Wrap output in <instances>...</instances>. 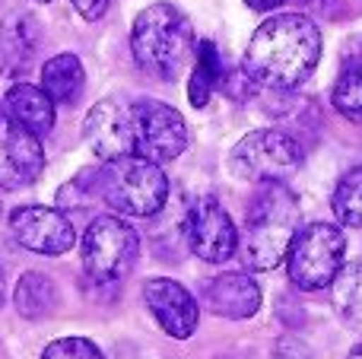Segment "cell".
<instances>
[{
  "label": "cell",
  "instance_id": "21",
  "mask_svg": "<svg viewBox=\"0 0 362 359\" xmlns=\"http://www.w3.org/2000/svg\"><path fill=\"white\" fill-rule=\"evenodd\" d=\"M331 207H334V216H337L344 226L362 229V165L350 169L337 182L334 197H331Z\"/></svg>",
  "mask_w": 362,
  "mask_h": 359
},
{
  "label": "cell",
  "instance_id": "13",
  "mask_svg": "<svg viewBox=\"0 0 362 359\" xmlns=\"http://www.w3.org/2000/svg\"><path fill=\"white\" fill-rule=\"evenodd\" d=\"M144 302L150 309L153 322L165 331L175 341H187V337L197 331V299L178 283V280L169 277H153L144 283Z\"/></svg>",
  "mask_w": 362,
  "mask_h": 359
},
{
  "label": "cell",
  "instance_id": "9",
  "mask_svg": "<svg viewBox=\"0 0 362 359\" xmlns=\"http://www.w3.org/2000/svg\"><path fill=\"white\" fill-rule=\"evenodd\" d=\"M10 229L13 239L23 248L35 254H48V258H57L76 245L74 220L61 207H42V204L16 207L10 213Z\"/></svg>",
  "mask_w": 362,
  "mask_h": 359
},
{
  "label": "cell",
  "instance_id": "22",
  "mask_svg": "<svg viewBox=\"0 0 362 359\" xmlns=\"http://www.w3.org/2000/svg\"><path fill=\"white\" fill-rule=\"evenodd\" d=\"M331 102L344 118L362 124V67H346L334 83Z\"/></svg>",
  "mask_w": 362,
  "mask_h": 359
},
{
  "label": "cell",
  "instance_id": "5",
  "mask_svg": "<svg viewBox=\"0 0 362 359\" xmlns=\"http://www.w3.org/2000/svg\"><path fill=\"white\" fill-rule=\"evenodd\" d=\"M346 235L334 223H308L299 229L286 254L289 280L299 290H325L344 271Z\"/></svg>",
  "mask_w": 362,
  "mask_h": 359
},
{
  "label": "cell",
  "instance_id": "20",
  "mask_svg": "<svg viewBox=\"0 0 362 359\" xmlns=\"http://www.w3.org/2000/svg\"><path fill=\"white\" fill-rule=\"evenodd\" d=\"M331 299L340 322L353 331H362V258L344 264V271L331 283Z\"/></svg>",
  "mask_w": 362,
  "mask_h": 359
},
{
  "label": "cell",
  "instance_id": "19",
  "mask_svg": "<svg viewBox=\"0 0 362 359\" xmlns=\"http://www.w3.org/2000/svg\"><path fill=\"white\" fill-rule=\"evenodd\" d=\"M13 302H16V312L23 318H29V322H42V318H48L51 312L57 309L54 280H51L48 273H38V271L23 273L19 283H16V296H13Z\"/></svg>",
  "mask_w": 362,
  "mask_h": 359
},
{
  "label": "cell",
  "instance_id": "23",
  "mask_svg": "<svg viewBox=\"0 0 362 359\" xmlns=\"http://www.w3.org/2000/svg\"><path fill=\"white\" fill-rule=\"evenodd\" d=\"M95 197H102V191H99V172L83 169L80 175L70 178V182L64 184L61 191H57V207H61L64 213H70V210L89 207Z\"/></svg>",
  "mask_w": 362,
  "mask_h": 359
},
{
  "label": "cell",
  "instance_id": "16",
  "mask_svg": "<svg viewBox=\"0 0 362 359\" xmlns=\"http://www.w3.org/2000/svg\"><path fill=\"white\" fill-rule=\"evenodd\" d=\"M54 105L57 102L48 95V89L32 86V83H16V86H10V93H6V99H4L6 114H10L16 124L38 134V137L51 134V127H54Z\"/></svg>",
  "mask_w": 362,
  "mask_h": 359
},
{
  "label": "cell",
  "instance_id": "18",
  "mask_svg": "<svg viewBox=\"0 0 362 359\" xmlns=\"http://www.w3.org/2000/svg\"><path fill=\"white\" fill-rule=\"evenodd\" d=\"M42 86L48 89V95L57 105H74L83 95V86H86V73H83L80 57L64 51V54H54L51 61H45Z\"/></svg>",
  "mask_w": 362,
  "mask_h": 359
},
{
  "label": "cell",
  "instance_id": "17",
  "mask_svg": "<svg viewBox=\"0 0 362 359\" xmlns=\"http://www.w3.org/2000/svg\"><path fill=\"white\" fill-rule=\"evenodd\" d=\"M223 83H226L223 54H219V48L210 38H200L197 54H194V67H191V80H187V99H191V105L204 108Z\"/></svg>",
  "mask_w": 362,
  "mask_h": 359
},
{
  "label": "cell",
  "instance_id": "14",
  "mask_svg": "<svg viewBox=\"0 0 362 359\" xmlns=\"http://www.w3.org/2000/svg\"><path fill=\"white\" fill-rule=\"evenodd\" d=\"M38 42H42V29L32 13H6L0 23V76L19 80L32 70L38 57Z\"/></svg>",
  "mask_w": 362,
  "mask_h": 359
},
{
  "label": "cell",
  "instance_id": "3",
  "mask_svg": "<svg viewBox=\"0 0 362 359\" xmlns=\"http://www.w3.org/2000/svg\"><path fill=\"white\" fill-rule=\"evenodd\" d=\"M134 61L156 80H175L197 54L194 25L175 4H153L137 13L131 29Z\"/></svg>",
  "mask_w": 362,
  "mask_h": 359
},
{
  "label": "cell",
  "instance_id": "27",
  "mask_svg": "<svg viewBox=\"0 0 362 359\" xmlns=\"http://www.w3.org/2000/svg\"><path fill=\"white\" fill-rule=\"evenodd\" d=\"M350 359H362V343H359V347H353V353H350Z\"/></svg>",
  "mask_w": 362,
  "mask_h": 359
},
{
  "label": "cell",
  "instance_id": "15",
  "mask_svg": "<svg viewBox=\"0 0 362 359\" xmlns=\"http://www.w3.org/2000/svg\"><path fill=\"white\" fill-rule=\"evenodd\" d=\"M200 299L216 318L245 322L261 309V286L248 273H219L204 283Z\"/></svg>",
  "mask_w": 362,
  "mask_h": 359
},
{
  "label": "cell",
  "instance_id": "26",
  "mask_svg": "<svg viewBox=\"0 0 362 359\" xmlns=\"http://www.w3.org/2000/svg\"><path fill=\"white\" fill-rule=\"evenodd\" d=\"M245 4H248L251 10H257V13H270V10H276V6H283L286 0H245Z\"/></svg>",
  "mask_w": 362,
  "mask_h": 359
},
{
  "label": "cell",
  "instance_id": "10",
  "mask_svg": "<svg viewBox=\"0 0 362 359\" xmlns=\"http://www.w3.org/2000/svg\"><path fill=\"white\" fill-rule=\"evenodd\" d=\"M83 137H86V146L102 163H112V159L137 153V121H134V108L118 99L95 102L86 112V118H83Z\"/></svg>",
  "mask_w": 362,
  "mask_h": 359
},
{
  "label": "cell",
  "instance_id": "6",
  "mask_svg": "<svg viewBox=\"0 0 362 359\" xmlns=\"http://www.w3.org/2000/svg\"><path fill=\"white\" fill-rule=\"evenodd\" d=\"M302 165V146L293 134L264 127L251 131L232 146L229 153V172L242 182H283Z\"/></svg>",
  "mask_w": 362,
  "mask_h": 359
},
{
  "label": "cell",
  "instance_id": "1",
  "mask_svg": "<svg viewBox=\"0 0 362 359\" xmlns=\"http://www.w3.org/2000/svg\"><path fill=\"white\" fill-rule=\"evenodd\" d=\"M321 61V29L302 13H276L251 35L242 70L264 89H296Z\"/></svg>",
  "mask_w": 362,
  "mask_h": 359
},
{
  "label": "cell",
  "instance_id": "29",
  "mask_svg": "<svg viewBox=\"0 0 362 359\" xmlns=\"http://www.w3.org/2000/svg\"><path fill=\"white\" fill-rule=\"evenodd\" d=\"M38 4H48V0H38Z\"/></svg>",
  "mask_w": 362,
  "mask_h": 359
},
{
  "label": "cell",
  "instance_id": "25",
  "mask_svg": "<svg viewBox=\"0 0 362 359\" xmlns=\"http://www.w3.org/2000/svg\"><path fill=\"white\" fill-rule=\"evenodd\" d=\"M108 4H112V0H74L76 13H80L83 19H89V23H95V19L105 16Z\"/></svg>",
  "mask_w": 362,
  "mask_h": 359
},
{
  "label": "cell",
  "instance_id": "4",
  "mask_svg": "<svg viewBox=\"0 0 362 359\" xmlns=\"http://www.w3.org/2000/svg\"><path fill=\"white\" fill-rule=\"evenodd\" d=\"M99 191L102 201L124 216H156L169 204V178L163 163L144 153H131L102 165Z\"/></svg>",
  "mask_w": 362,
  "mask_h": 359
},
{
  "label": "cell",
  "instance_id": "2",
  "mask_svg": "<svg viewBox=\"0 0 362 359\" xmlns=\"http://www.w3.org/2000/svg\"><path fill=\"white\" fill-rule=\"evenodd\" d=\"M302 207L299 197L283 182H267L245 210V226L238 233V258L248 271H274L283 264L299 235Z\"/></svg>",
  "mask_w": 362,
  "mask_h": 359
},
{
  "label": "cell",
  "instance_id": "24",
  "mask_svg": "<svg viewBox=\"0 0 362 359\" xmlns=\"http://www.w3.org/2000/svg\"><path fill=\"white\" fill-rule=\"evenodd\" d=\"M38 359H105V356L86 337H61V341H51Z\"/></svg>",
  "mask_w": 362,
  "mask_h": 359
},
{
  "label": "cell",
  "instance_id": "8",
  "mask_svg": "<svg viewBox=\"0 0 362 359\" xmlns=\"http://www.w3.org/2000/svg\"><path fill=\"white\" fill-rule=\"evenodd\" d=\"M187 248L206 264H223L238 252V229L216 197H197L185 213Z\"/></svg>",
  "mask_w": 362,
  "mask_h": 359
},
{
  "label": "cell",
  "instance_id": "7",
  "mask_svg": "<svg viewBox=\"0 0 362 359\" xmlns=\"http://www.w3.org/2000/svg\"><path fill=\"white\" fill-rule=\"evenodd\" d=\"M140 252V239L131 223L118 216H95L83 233L80 258L83 271L95 283H115L131 273Z\"/></svg>",
  "mask_w": 362,
  "mask_h": 359
},
{
  "label": "cell",
  "instance_id": "12",
  "mask_svg": "<svg viewBox=\"0 0 362 359\" xmlns=\"http://www.w3.org/2000/svg\"><path fill=\"white\" fill-rule=\"evenodd\" d=\"M45 172V150L38 134L16 124L6 114L0 118V188L19 191Z\"/></svg>",
  "mask_w": 362,
  "mask_h": 359
},
{
  "label": "cell",
  "instance_id": "11",
  "mask_svg": "<svg viewBox=\"0 0 362 359\" xmlns=\"http://www.w3.org/2000/svg\"><path fill=\"white\" fill-rule=\"evenodd\" d=\"M131 108L134 121H137V153L156 159V163H172L185 153L187 124L178 108L159 99H140Z\"/></svg>",
  "mask_w": 362,
  "mask_h": 359
},
{
  "label": "cell",
  "instance_id": "28",
  "mask_svg": "<svg viewBox=\"0 0 362 359\" xmlns=\"http://www.w3.org/2000/svg\"><path fill=\"white\" fill-rule=\"evenodd\" d=\"M0 302H4V273H0Z\"/></svg>",
  "mask_w": 362,
  "mask_h": 359
}]
</instances>
